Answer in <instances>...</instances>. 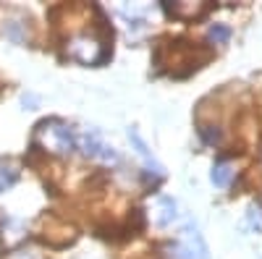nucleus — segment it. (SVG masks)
Here are the masks:
<instances>
[{"instance_id":"39448f33","label":"nucleus","mask_w":262,"mask_h":259,"mask_svg":"<svg viewBox=\"0 0 262 259\" xmlns=\"http://www.w3.org/2000/svg\"><path fill=\"white\" fill-rule=\"evenodd\" d=\"M128 139L134 142V147H137V155H139V157L144 160V165H147V168H149L152 173H155V176H163V168H160V162H158L155 157L149 155V149H147V144L142 142V136H139V134L134 131V128H131V131H128Z\"/></svg>"},{"instance_id":"9d476101","label":"nucleus","mask_w":262,"mask_h":259,"mask_svg":"<svg viewBox=\"0 0 262 259\" xmlns=\"http://www.w3.org/2000/svg\"><path fill=\"white\" fill-rule=\"evenodd\" d=\"M21 29H24V24H18V21H8V24L3 27V32H6L13 42H24V37H27V34L21 32Z\"/></svg>"},{"instance_id":"423d86ee","label":"nucleus","mask_w":262,"mask_h":259,"mask_svg":"<svg viewBox=\"0 0 262 259\" xmlns=\"http://www.w3.org/2000/svg\"><path fill=\"white\" fill-rule=\"evenodd\" d=\"M233 165L231 162H226V160H221V162H215L212 165V173H210V178H212V183L217 186V189H226V186H231V181H233Z\"/></svg>"},{"instance_id":"9b49d317","label":"nucleus","mask_w":262,"mask_h":259,"mask_svg":"<svg viewBox=\"0 0 262 259\" xmlns=\"http://www.w3.org/2000/svg\"><path fill=\"white\" fill-rule=\"evenodd\" d=\"M200 134H202V139H205L207 144H217V142H221V131H217L215 126H202Z\"/></svg>"},{"instance_id":"f8f14e48","label":"nucleus","mask_w":262,"mask_h":259,"mask_svg":"<svg viewBox=\"0 0 262 259\" xmlns=\"http://www.w3.org/2000/svg\"><path fill=\"white\" fill-rule=\"evenodd\" d=\"M249 228L252 230H262V209L259 207H249Z\"/></svg>"},{"instance_id":"ddd939ff","label":"nucleus","mask_w":262,"mask_h":259,"mask_svg":"<svg viewBox=\"0 0 262 259\" xmlns=\"http://www.w3.org/2000/svg\"><path fill=\"white\" fill-rule=\"evenodd\" d=\"M8 259H42V256H39V251H37V249H21V251L11 254Z\"/></svg>"},{"instance_id":"7ed1b4c3","label":"nucleus","mask_w":262,"mask_h":259,"mask_svg":"<svg viewBox=\"0 0 262 259\" xmlns=\"http://www.w3.org/2000/svg\"><path fill=\"white\" fill-rule=\"evenodd\" d=\"M79 149L84 152V157H92V160H100V162H116L118 160V152L116 147H111L100 131H95V128H90V131H84L79 139Z\"/></svg>"},{"instance_id":"f257e3e1","label":"nucleus","mask_w":262,"mask_h":259,"mask_svg":"<svg viewBox=\"0 0 262 259\" xmlns=\"http://www.w3.org/2000/svg\"><path fill=\"white\" fill-rule=\"evenodd\" d=\"M37 142L48 149V152L53 155H71L74 149H79V142L74 136V131L69 126H66L63 121L53 118V121H45V123H39L37 128Z\"/></svg>"},{"instance_id":"0eeeda50","label":"nucleus","mask_w":262,"mask_h":259,"mask_svg":"<svg viewBox=\"0 0 262 259\" xmlns=\"http://www.w3.org/2000/svg\"><path fill=\"white\" fill-rule=\"evenodd\" d=\"M158 204H160V215H158V223L160 225H168V223L176 220V202H173L170 197H163Z\"/></svg>"},{"instance_id":"6e6552de","label":"nucleus","mask_w":262,"mask_h":259,"mask_svg":"<svg viewBox=\"0 0 262 259\" xmlns=\"http://www.w3.org/2000/svg\"><path fill=\"white\" fill-rule=\"evenodd\" d=\"M207 39L215 42V45H223V42L231 39V27H226V24H212V27L207 29Z\"/></svg>"},{"instance_id":"1a4fd4ad","label":"nucleus","mask_w":262,"mask_h":259,"mask_svg":"<svg viewBox=\"0 0 262 259\" xmlns=\"http://www.w3.org/2000/svg\"><path fill=\"white\" fill-rule=\"evenodd\" d=\"M16 170L13 168H0V194H3L6 189H11L13 183H16Z\"/></svg>"},{"instance_id":"f03ea898","label":"nucleus","mask_w":262,"mask_h":259,"mask_svg":"<svg viewBox=\"0 0 262 259\" xmlns=\"http://www.w3.org/2000/svg\"><path fill=\"white\" fill-rule=\"evenodd\" d=\"M66 53H69V58L84 63V66H95V63H102L107 58L105 45L92 34H76L69 45H66Z\"/></svg>"},{"instance_id":"20e7f679","label":"nucleus","mask_w":262,"mask_h":259,"mask_svg":"<svg viewBox=\"0 0 262 259\" xmlns=\"http://www.w3.org/2000/svg\"><path fill=\"white\" fill-rule=\"evenodd\" d=\"M176 259H210L207 256V244L202 239L200 228H196V223H186L184 230H181V244L176 246Z\"/></svg>"}]
</instances>
